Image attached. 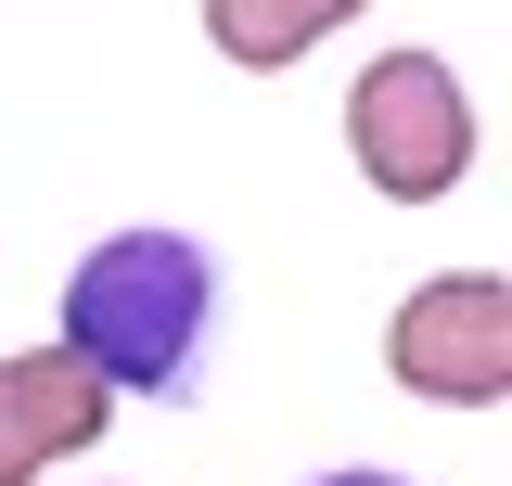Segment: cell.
Here are the masks:
<instances>
[{
    "instance_id": "2",
    "label": "cell",
    "mask_w": 512,
    "mask_h": 486,
    "mask_svg": "<svg viewBox=\"0 0 512 486\" xmlns=\"http://www.w3.org/2000/svg\"><path fill=\"white\" fill-rule=\"evenodd\" d=\"M474 90L436 39H384L359 77H346V167L384 192V205H448L474 180Z\"/></svg>"
},
{
    "instance_id": "5",
    "label": "cell",
    "mask_w": 512,
    "mask_h": 486,
    "mask_svg": "<svg viewBox=\"0 0 512 486\" xmlns=\"http://www.w3.org/2000/svg\"><path fill=\"white\" fill-rule=\"evenodd\" d=\"M346 26V0H205V52H231V64H308L320 39Z\"/></svg>"
},
{
    "instance_id": "3",
    "label": "cell",
    "mask_w": 512,
    "mask_h": 486,
    "mask_svg": "<svg viewBox=\"0 0 512 486\" xmlns=\"http://www.w3.org/2000/svg\"><path fill=\"white\" fill-rule=\"evenodd\" d=\"M384 384L423 410H500L512 397V282L500 269H436L384 320Z\"/></svg>"
},
{
    "instance_id": "4",
    "label": "cell",
    "mask_w": 512,
    "mask_h": 486,
    "mask_svg": "<svg viewBox=\"0 0 512 486\" xmlns=\"http://www.w3.org/2000/svg\"><path fill=\"white\" fill-rule=\"evenodd\" d=\"M116 435V397L64 346H0V486H39Z\"/></svg>"
},
{
    "instance_id": "1",
    "label": "cell",
    "mask_w": 512,
    "mask_h": 486,
    "mask_svg": "<svg viewBox=\"0 0 512 486\" xmlns=\"http://www.w3.org/2000/svg\"><path fill=\"white\" fill-rule=\"evenodd\" d=\"M52 346L103 397H192V371H205V346H218V256L192 231H103L77 269H64V320Z\"/></svg>"
},
{
    "instance_id": "6",
    "label": "cell",
    "mask_w": 512,
    "mask_h": 486,
    "mask_svg": "<svg viewBox=\"0 0 512 486\" xmlns=\"http://www.w3.org/2000/svg\"><path fill=\"white\" fill-rule=\"evenodd\" d=\"M308 486H410V474H384V461H333V474H308Z\"/></svg>"
}]
</instances>
